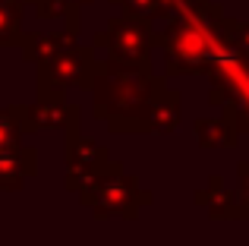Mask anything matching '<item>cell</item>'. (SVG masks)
I'll list each match as a JSON object with an SVG mask.
<instances>
[{
    "instance_id": "4fadbf2b",
    "label": "cell",
    "mask_w": 249,
    "mask_h": 246,
    "mask_svg": "<svg viewBox=\"0 0 249 246\" xmlns=\"http://www.w3.org/2000/svg\"><path fill=\"white\" fill-rule=\"evenodd\" d=\"M25 38L22 32V10L0 0V48H19Z\"/></svg>"
},
{
    "instance_id": "5bb4252c",
    "label": "cell",
    "mask_w": 249,
    "mask_h": 246,
    "mask_svg": "<svg viewBox=\"0 0 249 246\" xmlns=\"http://www.w3.org/2000/svg\"><path fill=\"white\" fill-rule=\"evenodd\" d=\"M22 105L0 107V148H19L22 145Z\"/></svg>"
},
{
    "instance_id": "7c38bea8",
    "label": "cell",
    "mask_w": 249,
    "mask_h": 246,
    "mask_svg": "<svg viewBox=\"0 0 249 246\" xmlns=\"http://www.w3.org/2000/svg\"><path fill=\"white\" fill-rule=\"evenodd\" d=\"M32 3H35L38 19H63V22H67V29H63V32H70V35L79 38L82 10L76 3H70V0H32Z\"/></svg>"
},
{
    "instance_id": "30bf717a",
    "label": "cell",
    "mask_w": 249,
    "mask_h": 246,
    "mask_svg": "<svg viewBox=\"0 0 249 246\" xmlns=\"http://www.w3.org/2000/svg\"><path fill=\"white\" fill-rule=\"evenodd\" d=\"M38 171V152L32 145L0 148V190H16Z\"/></svg>"
},
{
    "instance_id": "8992f818",
    "label": "cell",
    "mask_w": 249,
    "mask_h": 246,
    "mask_svg": "<svg viewBox=\"0 0 249 246\" xmlns=\"http://www.w3.org/2000/svg\"><path fill=\"white\" fill-rule=\"evenodd\" d=\"M82 111L79 105L67 101V95H38L35 105H22V126L25 133L41 129H63L67 136L79 133Z\"/></svg>"
},
{
    "instance_id": "5b68a950",
    "label": "cell",
    "mask_w": 249,
    "mask_h": 246,
    "mask_svg": "<svg viewBox=\"0 0 249 246\" xmlns=\"http://www.w3.org/2000/svg\"><path fill=\"white\" fill-rule=\"evenodd\" d=\"M148 199L152 196L142 193L139 186H136V180L126 177L123 167L114 164V161H110V167L89 186V190H82V202L91 205L98 215H117V211H120V215H133L136 205L148 202Z\"/></svg>"
},
{
    "instance_id": "52a82bcc",
    "label": "cell",
    "mask_w": 249,
    "mask_h": 246,
    "mask_svg": "<svg viewBox=\"0 0 249 246\" xmlns=\"http://www.w3.org/2000/svg\"><path fill=\"white\" fill-rule=\"evenodd\" d=\"M110 167V155L104 145L82 139L79 133L67 136V190H89Z\"/></svg>"
},
{
    "instance_id": "ac0fdd59",
    "label": "cell",
    "mask_w": 249,
    "mask_h": 246,
    "mask_svg": "<svg viewBox=\"0 0 249 246\" xmlns=\"http://www.w3.org/2000/svg\"><path fill=\"white\" fill-rule=\"evenodd\" d=\"M6 3H13V6H19V10H22V6H29L32 0H6Z\"/></svg>"
},
{
    "instance_id": "ba28073f",
    "label": "cell",
    "mask_w": 249,
    "mask_h": 246,
    "mask_svg": "<svg viewBox=\"0 0 249 246\" xmlns=\"http://www.w3.org/2000/svg\"><path fill=\"white\" fill-rule=\"evenodd\" d=\"M180 117H183L180 88H170L164 76H158V79H155L152 101H148V111H145V133L167 136L180 126Z\"/></svg>"
},
{
    "instance_id": "277c9868",
    "label": "cell",
    "mask_w": 249,
    "mask_h": 246,
    "mask_svg": "<svg viewBox=\"0 0 249 246\" xmlns=\"http://www.w3.org/2000/svg\"><path fill=\"white\" fill-rule=\"evenodd\" d=\"M95 48L89 44H76L73 51L54 57L48 63H38V73H35V92L38 95H63L70 86L82 88V92H91L95 86Z\"/></svg>"
},
{
    "instance_id": "d6986e66",
    "label": "cell",
    "mask_w": 249,
    "mask_h": 246,
    "mask_svg": "<svg viewBox=\"0 0 249 246\" xmlns=\"http://www.w3.org/2000/svg\"><path fill=\"white\" fill-rule=\"evenodd\" d=\"M70 3H76V6H79V10H82V6H89V3H95V0H70Z\"/></svg>"
},
{
    "instance_id": "7a4b0ae2",
    "label": "cell",
    "mask_w": 249,
    "mask_h": 246,
    "mask_svg": "<svg viewBox=\"0 0 249 246\" xmlns=\"http://www.w3.org/2000/svg\"><path fill=\"white\" fill-rule=\"evenodd\" d=\"M158 76L152 70L117 67L114 60H98L91 86V114L107 120L110 133L139 136L145 133V111Z\"/></svg>"
},
{
    "instance_id": "9a60e30c",
    "label": "cell",
    "mask_w": 249,
    "mask_h": 246,
    "mask_svg": "<svg viewBox=\"0 0 249 246\" xmlns=\"http://www.w3.org/2000/svg\"><path fill=\"white\" fill-rule=\"evenodd\" d=\"M221 29H224V38H227V44H231V48L237 51V60H240V67H243L246 73H249V22H240V19H231V16H224Z\"/></svg>"
},
{
    "instance_id": "6da1fadb",
    "label": "cell",
    "mask_w": 249,
    "mask_h": 246,
    "mask_svg": "<svg viewBox=\"0 0 249 246\" xmlns=\"http://www.w3.org/2000/svg\"><path fill=\"white\" fill-rule=\"evenodd\" d=\"M221 3H205L174 16L161 32L152 35V48L164 51V73L167 76H208L224 48L218 35V22L224 19Z\"/></svg>"
},
{
    "instance_id": "2e32d148",
    "label": "cell",
    "mask_w": 249,
    "mask_h": 246,
    "mask_svg": "<svg viewBox=\"0 0 249 246\" xmlns=\"http://www.w3.org/2000/svg\"><path fill=\"white\" fill-rule=\"evenodd\" d=\"M114 6H120V13H133V16H145V19H164L170 22V13L164 10L161 0H110Z\"/></svg>"
},
{
    "instance_id": "3957f363",
    "label": "cell",
    "mask_w": 249,
    "mask_h": 246,
    "mask_svg": "<svg viewBox=\"0 0 249 246\" xmlns=\"http://www.w3.org/2000/svg\"><path fill=\"white\" fill-rule=\"evenodd\" d=\"M152 35L155 22L145 16L120 13L107 22V29L91 38V48H104L107 60L129 70H152Z\"/></svg>"
},
{
    "instance_id": "9c48e42d",
    "label": "cell",
    "mask_w": 249,
    "mask_h": 246,
    "mask_svg": "<svg viewBox=\"0 0 249 246\" xmlns=\"http://www.w3.org/2000/svg\"><path fill=\"white\" fill-rule=\"evenodd\" d=\"M76 35H70V32H35V35H25L22 38V60L25 63H48V60H54V57H60V54H67V51H73L76 48Z\"/></svg>"
},
{
    "instance_id": "e0dca14e",
    "label": "cell",
    "mask_w": 249,
    "mask_h": 246,
    "mask_svg": "<svg viewBox=\"0 0 249 246\" xmlns=\"http://www.w3.org/2000/svg\"><path fill=\"white\" fill-rule=\"evenodd\" d=\"M161 3H164V10L170 13V19H174V16H180V13H186V10H196V6L212 3V0H161Z\"/></svg>"
},
{
    "instance_id": "8fae6325",
    "label": "cell",
    "mask_w": 249,
    "mask_h": 246,
    "mask_svg": "<svg viewBox=\"0 0 249 246\" xmlns=\"http://www.w3.org/2000/svg\"><path fill=\"white\" fill-rule=\"evenodd\" d=\"M193 129L202 148H233L240 142V129L231 111H221V117H199Z\"/></svg>"
}]
</instances>
